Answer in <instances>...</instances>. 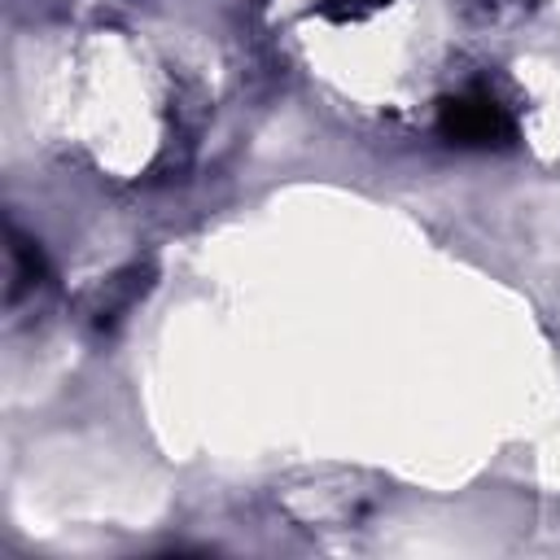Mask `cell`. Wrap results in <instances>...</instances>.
I'll use <instances>...</instances> for the list:
<instances>
[{
    "mask_svg": "<svg viewBox=\"0 0 560 560\" xmlns=\"http://www.w3.org/2000/svg\"><path fill=\"white\" fill-rule=\"evenodd\" d=\"M438 131L455 144H503L512 140V118L490 92H459L442 101Z\"/></svg>",
    "mask_w": 560,
    "mask_h": 560,
    "instance_id": "obj_1",
    "label": "cell"
},
{
    "mask_svg": "<svg viewBox=\"0 0 560 560\" xmlns=\"http://www.w3.org/2000/svg\"><path fill=\"white\" fill-rule=\"evenodd\" d=\"M381 0H324V13L328 18H359L368 9H376Z\"/></svg>",
    "mask_w": 560,
    "mask_h": 560,
    "instance_id": "obj_2",
    "label": "cell"
}]
</instances>
